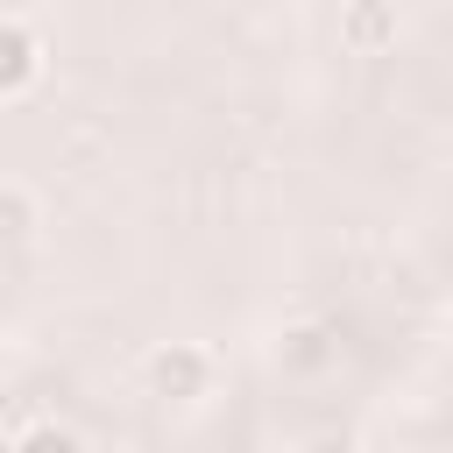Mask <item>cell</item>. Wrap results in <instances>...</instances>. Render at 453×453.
<instances>
[{
    "instance_id": "cell-1",
    "label": "cell",
    "mask_w": 453,
    "mask_h": 453,
    "mask_svg": "<svg viewBox=\"0 0 453 453\" xmlns=\"http://www.w3.org/2000/svg\"><path fill=\"white\" fill-rule=\"evenodd\" d=\"M142 389H149L163 411H198V403L219 389V361H212V347H198V340H156V347L142 354Z\"/></svg>"
},
{
    "instance_id": "cell-6",
    "label": "cell",
    "mask_w": 453,
    "mask_h": 453,
    "mask_svg": "<svg viewBox=\"0 0 453 453\" xmlns=\"http://www.w3.org/2000/svg\"><path fill=\"white\" fill-rule=\"evenodd\" d=\"M14 453H85V439L64 425V418H35L14 432Z\"/></svg>"
},
{
    "instance_id": "cell-2",
    "label": "cell",
    "mask_w": 453,
    "mask_h": 453,
    "mask_svg": "<svg viewBox=\"0 0 453 453\" xmlns=\"http://www.w3.org/2000/svg\"><path fill=\"white\" fill-rule=\"evenodd\" d=\"M42 71H50V35H42L21 7H7V14H0V99L21 106V99L42 85Z\"/></svg>"
},
{
    "instance_id": "cell-7",
    "label": "cell",
    "mask_w": 453,
    "mask_h": 453,
    "mask_svg": "<svg viewBox=\"0 0 453 453\" xmlns=\"http://www.w3.org/2000/svg\"><path fill=\"white\" fill-rule=\"evenodd\" d=\"M297 453H368V439H361L354 425H319V432H311Z\"/></svg>"
},
{
    "instance_id": "cell-5",
    "label": "cell",
    "mask_w": 453,
    "mask_h": 453,
    "mask_svg": "<svg viewBox=\"0 0 453 453\" xmlns=\"http://www.w3.org/2000/svg\"><path fill=\"white\" fill-rule=\"evenodd\" d=\"M0 234H7V248H35L42 241V198H35L28 177L0 184Z\"/></svg>"
},
{
    "instance_id": "cell-4",
    "label": "cell",
    "mask_w": 453,
    "mask_h": 453,
    "mask_svg": "<svg viewBox=\"0 0 453 453\" xmlns=\"http://www.w3.org/2000/svg\"><path fill=\"white\" fill-rule=\"evenodd\" d=\"M396 35H403L396 0H347L340 7V50L347 57H382V50H396Z\"/></svg>"
},
{
    "instance_id": "cell-3",
    "label": "cell",
    "mask_w": 453,
    "mask_h": 453,
    "mask_svg": "<svg viewBox=\"0 0 453 453\" xmlns=\"http://www.w3.org/2000/svg\"><path fill=\"white\" fill-rule=\"evenodd\" d=\"M333 354H340V340H333V326H319V319H290V326H276V340H269V368L290 375V382H319V375L333 368Z\"/></svg>"
}]
</instances>
